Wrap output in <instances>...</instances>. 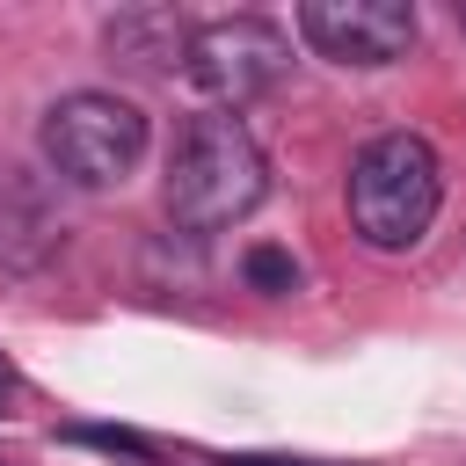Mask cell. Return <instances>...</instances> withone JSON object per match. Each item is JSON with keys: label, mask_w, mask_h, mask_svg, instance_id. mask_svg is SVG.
Wrapping results in <instances>:
<instances>
[{"label": "cell", "mask_w": 466, "mask_h": 466, "mask_svg": "<svg viewBox=\"0 0 466 466\" xmlns=\"http://www.w3.org/2000/svg\"><path fill=\"white\" fill-rule=\"evenodd\" d=\"M80 444H102V451H124V459H138V466H153V444L138 437V430H73Z\"/></svg>", "instance_id": "9"}, {"label": "cell", "mask_w": 466, "mask_h": 466, "mask_svg": "<svg viewBox=\"0 0 466 466\" xmlns=\"http://www.w3.org/2000/svg\"><path fill=\"white\" fill-rule=\"evenodd\" d=\"M218 466H328V459H277V451H233Z\"/></svg>", "instance_id": "10"}, {"label": "cell", "mask_w": 466, "mask_h": 466, "mask_svg": "<svg viewBox=\"0 0 466 466\" xmlns=\"http://www.w3.org/2000/svg\"><path fill=\"white\" fill-rule=\"evenodd\" d=\"M36 153L73 189H124L146 160V109L109 95V87L58 95L36 124Z\"/></svg>", "instance_id": "3"}, {"label": "cell", "mask_w": 466, "mask_h": 466, "mask_svg": "<svg viewBox=\"0 0 466 466\" xmlns=\"http://www.w3.org/2000/svg\"><path fill=\"white\" fill-rule=\"evenodd\" d=\"M66 226H58V204L44 197L36 175H0V262L7 269H36L44 255H58Z\"/></svg>", "instance_id": "6"}, {"label": "cell", "mask_w": 466, "mask_h": 466, "mask_svg": "<svg viewBox=\"0 0 466 466\" xmlns=\"http://www.w3.org/2000/svg\"><path fill=\"white\" fill-rule=\"evenodd\" d=\"M109 51L131 58V66H182L189 29H182V15H167V7H124V15L109 22Z\"/></svg>", "instance_id": "7"}, {"label": "cell", "mask_w": 466, "mask_h": 466, "mask_svg": "<svg viewBox=\"0 0 466 466\" xmlns=\"http://www.w3.org/2000/svg\"><path fill=\"white\" fill-rule=\"evenodd\" d=\"M299 36L335 66H393L415 44V7L408 0H306Z\"/></svg>", "instance_id": "5"}, {"label": "cell", "mask_w": 466, "mask_h": 466, "mask_svg": "<svg viewBox=\"0 0 466 466\" xmlns=\"http://www.w3.org/2000/svg\"><path fill=\"white\" fill-rule=\"evenodd\" d=\"M167 218L182 233H226L269 197V160L233 109H197L167 153Z\"/></svg>", "instance_id": "1"}, {"label": "cell", "mask_w": 466, "mask_h": 466, "mask_svg": "<svg viewBox=\"0 0 466 466\" xmlns=\"http://www.w3.org/2000/svg\"><path fill=\"white\" fill-rule=\"evenodd\" d=\"M240 277H248V291H262V299H284V291H299V262L284 255V248H248L240 255Z\"/></svg>", "instance_id": "8"}, {"label": "cell", "mask_w": 466, "mask_h": 466, "mask_svg": "<svg viewBox=\"0 0 466 466\" xmlns=\"http://www.w3.org/2000/svg\"><path fill=\"white\" fill-rule=\"evenodd\" d=\"M284 73H291V36H284L277 22H262V15H226V22L189 29L182 80H189L211 109H240V102L269 95Z\"/></svg>", "instance_id": "4"}, {"label": "cell", "mask_w": 466, "mask_h": 466, "mask_svg": "<svg viewBox=\"0 0 466 466\" xmlns=\"http://www.w3.org/2000/svg\"><path fill=\"white\" fill-rule=\"evenodd\" d=\"M459 29H466V0H459Z\"/></svg>", "instance_id": "12"}, {"label": "cell", "mask_w": 466, "mask_h": 466, "mask_svg": "<svg viewBox=\"0 0 466 466\" xmlns=\"http://www.w3.org/2000/svg\"><path fill=\"white\" fill-rule=\"evenodd\" d=\"M15 386H22V379H15V364H7V357H0V400H7V393H15Z\"/></svg>", "instance_id": "11"}, {"label": "cell", "mask_w": 466, "mask_h": 466, "mask_svg": "<svg viewBox=\"0 0 466 466\" xmlns=\"http://www.w3.org/2000/svg\"><path fill=\"white\" fill-rule=\"evenodd\" d=\"M437 204H444V167H437L430 138L386 131L350 160V226L364 248H379V255L422 248V233L437 226Z\"/></svg>", "instance_id": "2"}]
</instances>
